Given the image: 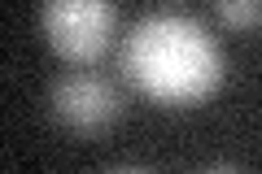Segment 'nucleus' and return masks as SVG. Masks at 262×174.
<instances>
[{
  "label": "nucleus",
  "instance_id": "2",
  "mask_svg": "<svg viewBox=\"0 0 262 174\" xmlns=\"http://www.w3.org/2000/svg\"><path fill=\"white\" fill-rule=\"evenodd\" d=\"M39 31L61 61L92 65L110 53L118 35V5L114 0H44Z\"/></svg>",
  "mask_w": 262,
  "mask_h": 174
},
{
  "label": "nucleus",
  "instance_id": "3",
  "mask_svg": "<svg viewBox=\"0 0 262 174\" xmlns=\"http://www.w3.org/2000/svg\"><path fill=\"white\" fill-rule=\"evenodd\" d=\"M48 113L75 135H101L122 118V92L96 70H66L48 83Z\"/></svg>",
  "mask_w": 262,
  "mask_h": 174
},
{
  "label": "nucleus",
  "instance_id": "1",
  "mask_svg": "<svg viewBox=\"0 0 262 174\" xmlns=\"http://www.w3.org/2000/svg\"><path fill=\"white\" fill-rule=\"evenodd\" d=\"M223 74L219 39L188 13H149L122 35V79L166 109L210 101L223 87Z\"/></svg>",
  "mask_w": 262,
  "mask_h": 174
},
{
  "label": "nucleus",
  "instance_id": "4",
  "mask_svg": "<svg viewBox=\"0 0 262 174\" xmlns=\"http://www.w3.org/2000/svg\"><path fill=\"white\" fill-rule=\"evenodd\" d=\"M214 13L227 31H258L262 27V0H214Z\"/></svg>",
  "mask_w": 262,
  "mask_h": 174
}]
</instances>
